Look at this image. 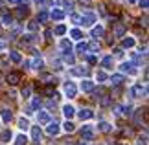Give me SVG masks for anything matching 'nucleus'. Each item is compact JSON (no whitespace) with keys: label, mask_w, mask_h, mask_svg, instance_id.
Listing matches in <instances>:
<instances>
[{"label":"nucleus","mask_w":149,"mask_h":145,"mask_svg":"<svg viewBox=\"0 0 149 145\" xmlns=\"http://www.w3.org/2000/svg\"><path fill=\"white\" fill-rule=\"evenodd\" d=\"M81 140H85V142H92L94 140V127L92 125H83V129H81Z\"/></svg>","instance_id":"1"},{"label":"nucleus","mask_w":149,"mask_h":145,"mask_svg":"<svg viewBox=\"0 0 149 145\" xmlns=\"http://www.w3.org/2000/svg\"><path fill=\"white\" fill-rule=\"evenodd\" d=\"M65 94L68 99H74V97L77 96V88H76V85L72 83V81H68V83H65Z\"/></svg>","instance_id":"2"},{"label":"nucleus","mask_w":149,"mask_h":145,"mask_svg":"<svg viewBox=\"0 0 149 145\" xmlns=\"http://www.w3.org/2000/svg\"><path fill=\"white\" fill-rule=\"evenodd\" d=\"M142 118H147V112H146V108H136L134 110V116H133V121H134V125L136 127H140L142 125Z\"/></svg>","instance_id":"3"},{"label":"nucleus","mask_w":149,"mask_h":145,"mask_svg":"<svg viewBox=\"0 0 149 145\" xmlns=\"http://www.w3.org/2000/svg\"><path fill=\"white\" fill-rule=\"evenodd\" d=\"M19 81H20V74L19 72H9L8 75H6V83H8L9 86L19 85Z\"/></svg>","instance_id":"4"},{"label":"nucleus","mask_w":149,"mask_h":145,"mask_svg":"<svg viewBox=\"0 0 149 145\" xmlns=\"http://www.w3.org/2000/svg\"><path fill=\"white\" fill-rule=\"evenodd\" d=\"M31 142L35 145H41V142H42V132H41V129H39L37 125L31 129Z\"/></svg>","instance_id":"5"},{"label":"nucleus","mask_w":149,"mask_h":145,"mask_svg":"<svg viewBox=\"0 0 149 145\" xmlns=\"http://www.w3.org/2000/svg\"><path fill=\"white\" fill-rule=\"evenodd\" d=\"M46 132L50 136H57L61 132V127H59V123L57 121H50V123L46 125Z\"/></svg>","instance_id":"6"},{"label":"nucleus","mask_w":149,"mask_h":145,"mask_svg":"<svg viewBox=\"0 0 149 145\" xmlns=\"http://www.w3.org/2000/svg\"><path fill=\"white\" fill-rule=\"evenodd\" d=\"M77 118L81 119V121H88V119L94 118V112H92L90 108H81V110L77 112Z\"/></svg>","instance_id":"7"},{"label":"nucleus","mask_w":149,"mask_h":145,"mask_svg":"<svg viewBox=\"0 0 149 145\" xmlns=\"http://www.w3.org/2000/svg\"><path fill=\"white\" fill-rule=\"evenodd\" d=\"M96 22V15L94 13H83L81 15V24L83 26H92Z\"/></svg>","instance_id":"8"},{"label":"nucleus","mask_w":149,"mask_h":145,"mask_svg":"<svg viewBox=\"0 0 149 145\" xmlns=\"http://www.w3.org/2000/svg\"><path fill=\"white\" fill-rule=\"evenodd\" d=\"M63 114H65L66 121H72V118L76 116V108H74L72 105H68V103H66V105L63 107Z\"/></svg>","instance_id":"9"},{"label":"nucleus","mask_w":149,"mask_h":145,"mask_svg":"<svg viewBox=\"0 0 149 145\" xmlns=\"http://www.w3.org/2000/svg\"><path fill=\"white\" fill-rule=\"evenodd\" d=\"M37 121H39V125H48L52 118H50V114L48 112H44V110H41V112L37 114Z\"/></svg>","instance_id":"10"},{"label":"nucleus","mask_w":149,"mask_h":145,"mask_svg":"<svg viewBox=\"0 0 149 145\" xmlns=\"http://www.w3.org/2000/svg\"><path fill=\"white\" fill-rule=\"evenodd\" d=\"M101 66H103V70H112V66H114V59H112V55H105L101 59Z\"/></svg>","instance_id":"11"},{"label":"nucleus","mask_w":149,"mask_h":145,"mask_svg":"<svg viewBox=\"0 0 149 145\" xmlns=\"http://www.w3.org/2000/svg\"><path fill=\"white\" fill-rule=\"evenodd\" d=\"M131 96L133 97H142V96H146V88L142 85H134L133 88H131Z\"/></svg>","instance_id":"12"},{"label":"nucleus","mask_w":149,"mask_h":145,"mask_svg":"<svg viewBox=\"0 0 149 145\" xmlns=\"http://www.w3.org/2000/svg\"><path fill=\"white\" fill-rule=\"evenodd\" d=\"M123 35H125V26L122 22H116V24H114V37L123 39Z\"/></svg>","instance_id":"13"},{"label":"nucleus","mask_w":149,"mask_h":145,"mask_svg":"<svg viewBox=\"0 0 149 145\" xmlns=\"http://www.w3.org/2000/svg\"><path fill=\"white\" fill-rule=\"evenodd\" d=\"M11 138H13V132H11V129H4L2 132H0V142H2V143H9Z\"/></svg>","instance_id":"14"},{"label":"nucleus","mask_w":149,"mask_h":145,"mask_svg":"<svg viewBox=\"0 0 149 145\" xmlns=\"http://www.w3.org/2000/svg\"><path fill=\"white\" fill-rule=\"evenodd\" d=\"M81 90H83V92H87V94H90V92L94 90V81L83 79V81H81Z\"/></svg>","instance_id":"15"},{"label":"nucleus","mask_w":149,"mask_h":145,"mask_svg":"<svg viewBox=\"0 0 149 145\" xmlns=\"http://www.w3.org/2000/svg\"><path fill=\"white\" fill-rule=\"evenodd\" d=\"M8 57H9V61H11V62H15V65L22 62V55L19 53V51H15V50H11L9 53H8Z\"/></svg>","instance_id":"16"},{"label":"nucleus","mask_w":149,"mask_h":145,"mask_svg":"<svg viewBox=\"0 0 149 145\" xmlns=\"http://www.w3.org/2000/svg\"><path fill=\"white\" fill-rule=\"evenodd\" d=\"M0 116H2V121H6V123H9V121L13 119V112H11L9 108H2L0 110Z\"/></svg>","instance_id":"17"},{"label":"nucleus","mask_w":149,"mask_h":145,"mask_svg":"<svg viewBox=\"0 0 149 145\" xmlns=\"http://www.w3.org/2000/svg\"><path fill=\"white\" fill-rule=\"evenodd\" d=\"M72 75H79V77H83V75H87L88 74V68H83V66H76V68H72L70 70Z\"/></svg>","instance_id":"18"},{"label":"nucleus","mask_w":149,"mask_h":145,"mask_svg":"<svg viewBox=\"0 0 149 145\" xmlns=\"http://www.w3.org/2000/svg\"><path fill=\"white\" fill-rule=\"evenodd\" d=\"M22 40H24V42H28V44H33V42H39L41 39H39V35H35V33H26Z\"/></svg>","instance_id":"19"},{"label":"nucleus","mask_w":149,"mask_h":145,"mask_svg":"<svg viewBox=\"0 0 149 145\" xmlns=\"http://www.w3.org/2000/svg\"><path fill=\"white\" fill-rule=\"evenodd\" d=\"M109 81H111V83H112L114 86H120V85H123V81H125V77H123L122 74H116V75H112V77L109 79Z\"/></svg>","instance_id":"20"},{"label":"nucleus","mask_w":149,"mask_h":145,"mask_svg":"<svg viewBox=\"0 0 149 145\" xmlns=\"http://www.w3.org/2000/svg\"><path fill=\"white\" fill-rule=\"evenodd\" d=\"M28 15H30V9H28V8H17V11H15L17 19H26Z\"/></svg>","instance_id":"21"},{"label":"nucleus","mask_w":149,"mask_h":145,"mask_svg":"<svg viewBox=\"0 0 149 145\" xmlns=\"http://www.w3.org/2000/svg\"><path fill=\"white\" fill-rule=\"evenodd\" d=\"M120 70L127 72V74H136V70L133 68V62H122V65H120Z\"/></svg>","instance_id":"22"},{"label":"nucleus","mask_w":149,"mask_h":145,"mask_svg":"<svg viewBox=\"0 0 149 145\" xmlns=\"http://www.w3.org/2000/svg\"><path fill=\"white\" fill-rule=\"evenodd\" d=\"M103 33H105V30H103V26H101V24H98V26H94V28H92V37H94V39L103 37Z\"/></svg>","instance_id":"23"},{"label":"nucleus","mask_w":149,"mask_h":145,"mask_svg":"<svg viewBox=\"0 0 149 145\" xmlns=\"http://www.w3.org/2000/svg\"><path fill=\"white\" fill-rule=\"evenodd\" d=\"M61 50L65 51V55L70 53V51H72V42H70V40H66V39H63L61 40Z\"/></svg>","instance_id":"24"},{"label":"nucleus","mask_w":149,"mask_h":145,"mask_svg":"<svg viewBox=\"0 0 149 145\" xmlns=\"http://www.w3.org/2000/svg\"><path fill=\"white\" fill-rule=\"evenodd\" d=\"M41 79L44 81V83H48V85H55L57 83V77H55V75H50V74H42Z\"/></svg>","instance_id":"25"},{"label":"nucleus","mask_w":149,"mask_h":145,"mask_svg":"<svg viewBox=\"0 0 149 145\" xmlns=\"http://www.w3.org/2000/svg\"><path fill=\"white\" fill-rule=\"evenodd\" d=\"M98 130H101V132H111L112 130V125L107 123V121H100V123H98Z\"/></svg>","instance_id":"26"},{"label":"nucleus","mask_w":149,"mask_h":145,"mask_svg":"<svg viewBox=\"0 0 149 145\" xmlns=\"http://www.w3.org/2000/svg\"><path fill=\"white\" fill-rule=\"evenodd\" d=\"M134 46V39L133 37H123L122 39V48H133Z\"/></svg>","instance_id":"27"},{"label":"nucleus","mask_w":149,"mask_h":145,"mask_svg":"<svg viewBox=\"0 0 149 145\" xmlns=\"http://www.w3.org/2000/svg\"><path fill=\"white\" fill-rule=\"evenodd\" d=\"M50 17H52L54 20H63V19H65V13H63L61 9H54V11L50 13Z\"/></svg>","instance_id":"28"},{"label":"nucleus","mask_w":149,"mask_h":145,"mask_svg":"<svg viewBox=\"0 0 149 145\" xmlns=\"http://www.w3.org/2000/svg\"><path fill=\"white\" fill-rule=\"evenodd\" d=\"M66 31H68V30H66V26H65V24H59V26H55V30L52 31V33H55L57 37H61V35H65Z\"/></svg>","instance_id":"29"},{"label":"nucleus","mask_w":149,"mask_h":145,"mask_svg":"<svg viewBox=\"0 0 149 145\" xmlns=\"http://www.w3.org/2000/svg\"><path fill=\"white\" fill-rule=\"evenodd\" d=\"M28 143V138H26V134H19L15 138V142H13V145H26Z\"/></svg>","instance_id":"30"},{"label":"nucleus","mask_w":149,"mask_h":145,"mask_svg":"<svg viewBox=\"0 0 149 145\" xmlns=\"http://www.w3.org/2000/svg\"><path fill=\"white\" fill-rule=\"evenodd\" d=\"M70 37H72L74 40H81V39H83V31L76 28V30H72V31H70Z\"/></svg>","instance_id":"31"},{"label":"nucleus","mask_w":149,"mask_h":145,"mask_svg":"<svg viewBox=\"0 0 149 145\" xmlns=\"http://www.w3.org/2000/svg\"><path fill=\"white\" fill-rule=\"evenodd\" d=\"M100 105L101 107H109V105H111V96H107V94L100 96Z\"/></svg>","instance_id":"32"},{"label":"nucleus","mask_w":149,"mask_h":145,"mask_svg":"<svg viewBox=\"0 0 149 145\" xmlns=\"http://www.w3.org/2000/svg\"><path fill=\"white\" fill-rule=\"evenodd\" d=\"M63 130L65 132H74L76 130V125H74L72 121H65V123H63Z\"/></svg>","instance_id":"33"},{"label":"nucleus","mask_w":149,"mask_h":145,"mask_svg":"<svg viewBox=\"0 0 149 145\" xmlns=\"http://www.w3.org/2000/svg\"><path fill=\"white\" fill-rule=\"evenodd\" d=\"M2 24H4V26H13V17L6 13V15L2 17Z\"/></svg>","instance_id":"34"},{"label":"nucleus","mask_w":149,"mask_h":145,"mask_svg":"<svg viewBox=\"0 0 149 145\" xmlns=\"http://www.w3.org/2000/svg\"><path fill=\"white\" fill-rule=\"evenodd\" d=\"M48 19H50V15L46 13V11H41V13L37 15V22H42V24H44V22H46Z\"/></svg>","instance_id":"35"},{"label":"nucleus","mask_w":149,"mask_h":145,"mask_svg":"<svg viewBox=\"0 0 149 145\" xmlns=\"http://www.w3.org/2000/svg\"><path fill=\"white\" fill-rule=\"evenodd\" d=\"M96 81H98V83H105V81H107V74L103 70H100L98 74H96Z\"/></svg>","instance_id":"36"},{"label":"nucleus","mask_w":149,"mask_h":145,"mask_svg":"<svg viewBox=\"0 0 149 145\" xmlns=\"http://www.w3.org/2000/svg\"><path fill=\"white\" fill-rule=\"evenodd\" d=\"M30 94H31V86L26 85L24 88H22V97H24V99H30Z\"/></svg>","instance_id":"37"},{"label":"nucleus","mask_w":149,"mask_h":145,"mask_svg":"<svg viewBox=\"0 0 149 145\" xmlns=\"http://www.w3.org/2000/svg\"><path fill=\"white\" fill-rule=\"evenodd\" d=\"M31 65H33L31 68H35V70H41V68L44 66V62H42V59H41V57H39V59H35V61L31 62Z\"/></svg>","instance_id":"38"},{"label":"nucleus","mask_w":149,"mask_h":145,"mask_svg":"<svg viewBox=\"0 0 149 145\" xmlns=\"http://www.w3.org/2000/svg\"><path fill=\"white\" fill-rule=\"evenodd\" d=\"M19 127H20L22 130H26L28 127H30V121H28L26 118H20V119H19Z\"/></svg>","instance_id":"39"},{"label":"nucleus","mask_w":149,"mask_h":145,"mask_svg":"<svg viewBox=\"0 0 149 145\" xmlns=\"http://www.w3.org/2000/svg\"><path fill=\"white\" fill-rule=\"evenodd\" d=\"M39 107H41V99H39V97H35V99L31 101V107H28V108H30L31 112H33V110H35V108H39Z\"/></svg>","instance_id":"40"},{"label":"nucleus","mask_w":149,"mask_h":145,"mask_svg":"<svg viewBox=\"0 0 149 145\" xmlns=\"http://www.w3.org/2000/svg\"><path fill=\"white\" fill-rule=\"evenodd\" d=\"M87 50H90V51H100V44L98 42H90V44H87Z\"/></svg>","instance_id":"41"},{"label":"nucleus","mask_w":149,"mask_h":145,"mask_svg":"<svg viewBox=\"0 0 149 145\" xmlns=\"http://www.w3.org/2000/svg\"><path fill=\"white\" fill-rule=\"evenodd\" d=\"M28 28H30V31H37L39 30V24L35 20H31V22H28Z\"/></svg>","instance_id":"42"},{"label":"nucleus","mask_w":149,"mask_h":145,"mask_svg":"<svg viewBox=\"0 0 149 145\" xmlns=\"http://www.w3.org/2000/svg\"><path fill=\"white\" fill-rule=\"evenodd\" d=\"M76 50H77V53H85V51H87V44H85V42H79Z\"/></svg>","instance_id":"43"},{"label":"nucleus","mask_w":149,"mask_h":145,"mask_svg":"<svg viewBox=\"0 0 149 145\" xmlns=\"http://www.w3.org/2000/svg\"><path fill=\"white\" fill-rule=\"evenodd\" d=\"M70 20L74 22V24H81V15H72Z\"/></svg>","instance_id":"44"},{"label":"nucleus","mask_w":149,"mask_h":145,"mask_svg":"<svg viewBox=\"0 0 149 145\" xmlns=\"http://www.w3.org/2000/svg\"><path fill=\"white\" fill-rule=\"evenodd\" d=\"M65 62H68V65H74V55L66 53V55H65Z\"/></svg>","instance_id":"45"},{"label":"nucleus","mask_w":149,"mask_h":145,"mask_svg":"<svg viewBox=\"0 0 149 145\" xmlns=\"http://www.w3.org/2000/svg\"><path fill=\"white\" fill-rule=\"evenodd\" d=\"M6 44H8V42H6V39L0 37V51H4V50H6Z\"/></svg>","instance_id":"46"},{"label":"nucleus","mask_w":149,"mask_h":145,"mask_svg":"<svg viewBox=\"0 0 149 145\" xmlns=\"http://www.w3.org/2000/svg\"><path fill=\"white\" fill-rule=\"evenodd\" d=\"M138 4L142 9H147V0H138Z\"/></svg>","instance_id":"47"},{"label":"nucleus","mask_w":149,"mask_h":145,"mask_svg":"<svg viewBox=\"0 0 149 145\" xmlns=\"http://www.w3.org/2000/svg\"><path fill=\"white\" fill-rule=\"evenodd\" d=\"M44 35H46V39H52L54 33H52V30H46V31H44Z\"/></svg>","instance_id":"48"},{"label":"nucleus","mask_w":149,"mask_h":145,"mask_svg":"<svg viewBox=\"0 0 149 145\" xmlns=\"http://www.w3.org/2000/svg\"><path fill=\"white\" fill-rule=\"evenodd\" d=\"M140 24H142V26H144V28L147 26V17H144V19H142V20H140Z\"/></svg>","instance_id":"49"},{"label":"nucleus","mask_w":149,"mask_h":145,"mask_svg":"<svg viewBox=\"0 0 149 145\" xmlns=\"http://www.w3.org/2000/svg\"><path fill=\"white\" fill-rule=\"evenodd\" d=\"M83 4H92V0H81Z\"/></svg>","instance_id":"50"},{"label":"nucleus","mask_w":149,"mask_h":145,"mask_svg":"<svg viewBox=\"0 0 149 145\" xmlns=\"http://www.w3.org/2000/svg\"><path fill=\"white\" fill-rule=\"evenodd\" d=\"M8 2H9V4H17V2H19V0H8Z\"/></svg>","instance_id":"51"},{"label":"nucleus","mask_w":149,"mask_h":145,"mask_svg":"<svg viewBox=\"0 0 149 145\" xmlns=\"http://www.w3.org/2000/svg\"><path fill=\"white\" fill-rule=\"evenodd\" d=\"M125 2H127V4H134L136 0H125Z\"/></svg>","instance_id":"52"},{"label":"nucleus","mask_w":149,"mask_h":145,"mask_svg":"<svg viewBox=\"0 0 149 145\" xmlns=\"http://www.w3.org/2000/svg\"><path fill=\"white\" fill-rule=\"evenodd\" d=\"M77 145H87V143H85V142H77Z\"/></svg>","instance_id":"53"},{"label":"nucleus","mask_w":149,"mask_h":145,"mask_svg":"<svg viewBox=\"0 0 149 145\" xmlns=\"http://www.w3.org/2000/svg\"><path fill=\"white\" fill-rule=\"evenodd\" d=\"M0 30H2V26H0Z\"/></svg>","instance_id":"54"}]
</instances>
